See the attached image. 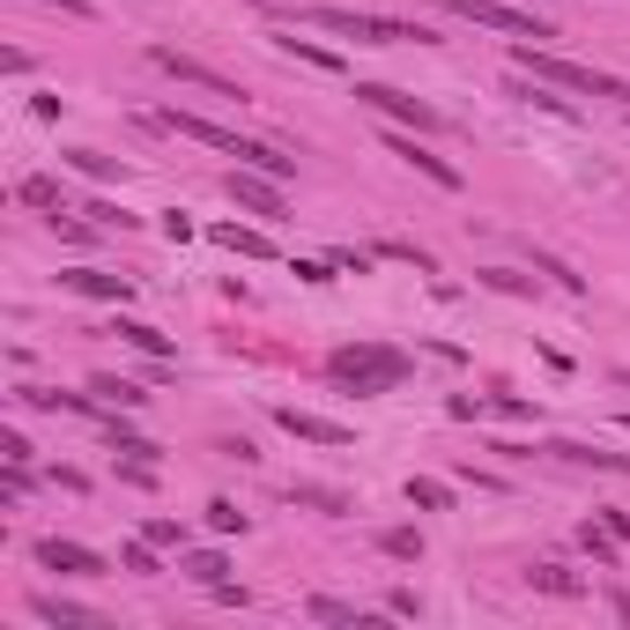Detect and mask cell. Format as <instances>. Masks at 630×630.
I'll use <instances>...</instances> for the list:
<instances>
[{
    "instance_id": "cell-30",
    "label": "cell",
    "mask_w": 630,
    "mask_h": 630,
    "mask_svg": "<svg viewBox=\"0 0 630 630\" xmlns=\"http://www.w3.org/2000/svg\"><path fill=\"white\" fill-rule=\"evenodd\" d=\"M209 527H215V534H245V512H238L230 497H215L209 504Z\"/></svg>"
},
{
    "instance_id": "cell-1",
    "label": "cell",
    "mask_w": 630,
    "mask_h": 630,
    "mask_svg": "<svg viewBox=\"0 0 630 630\" xmlns=\"http://www.w3.org/2000/svg\"><path fill=\"white\" fill-rule=\"evenodd\" d=\"M327 378H335L341 393H401V378H408V356L401 349H386V341H341L335 356H327Z\"/></svg>"
},
{
    "instance_id": "cell-25",
    "label": "cell",
    "mask_w": 630,
    "mask_h": 630,
    "mask_svg": "<svg viewBox=\"0 0 630 630\" xmlns=\"http://www.w3.org/2000/svg\"><path fill=\"white\" fill-rule=\"evenodd\" d=\"M67 164L83 171V178H126L119 156H97V149H67Z\"/></svg>"
},
{
    "instance_id": "cell-32",
    "label": "cell",
    "mask_w": 630,
    "mask_h": 630,
    "mask_svg": "<svg viewBox=\"0 0 630 630\" xmlns=\"http://www.w3.org/2000/svg\"><path fill=\"white\" fill-rule=\"evenodd\" d=\"M482 282L504 290V297H527V290H534V282H527V275H512V267H482Z\"/></svg>"
},
{
    "instance_id": "cell-37",
    "label": "cell",
    "mask_w": 630,
    "mask_h": 630,
    "mask_svg": "<svg viewBox=\"0 0 630 630\" xmlns=\"http://www.w3.org/2000/svg\"><path fill=\"white\" fill-rule=\"evenodd\" d=\"M335 267H349V275H371V252H356V245H341V252H335Z\"/></svg>"
},
{
    "instance_id": "cell-18",
    "label": "cell",
    "mask_w": 630,
    "mask_h": 630,
    "mask_svg": "<svg viewBox=\"0 0 630 630\" xmlns=\"http://www.w3.org/2000/svg\"><path fill=\"white\" fill-rule=\"evenodd\" d=\"M304 616H312V623H371V616H364V608H349V601H335V593H312V601H304Z\"/></svg>"
},
{
    "instance_id": "cell-12",
    "label": "cell",
    "mask_w": 630,
    "mask_h": 630,
    "mask_svg": "<svg viewBox=\"0 0 630 630\" xmlns=\"http://www.w3.org/2000/svg\"><path fill=\"white\" fill-rule=\"evenodd\" d=\"M30 616H38V623H60V630H89V623H97L83 601H60V593H38V601H30Z\"/></svg>"
},
{
    "instance_id": "cell-21",
    "label": "cell",
    "mask_w": 630,
    "mask_h": 630,
    "mask_svg": "<svg viewBox=\"0 0 630 630\" xmlns=\"http://www.w3.org/2000/svg\"><path fill=\"white\" fill-rule=\"evenodd\" d=\"M408 504H416V512H445V504H453V482H430V475H408Z\"/></svg>"
},
{
    "instance_id": "cell-2",
    "label": "cell",
    "mask_w": 630,
    "mask_h": 630,
    "mask_svg": "<svg viewBox=\"0 0 630 630\" xmlns=\"http://www.w3.org/2000/svg\"><path fill=\"white\" fill-rule=\"evenodd\" d=\"M312 23L356 45H438L430 23H401V15H371V8H312Z\"/></svg>"
},
{
    "instance_id": "cell-24",
    "label": "cell",
    "mask_w": 630,
    "mask_h": 630,
    "mask_svg": "<svg viewBox=\"0 0 630 630\" xmlns=\"http://www.w3.org/2000/svg\"><path fill=\"white\" fill-rule=\"evenodd\" d=\"M223 571H230V564H223L215 549H193V556H186V579H193V587H223Z\"/></svg>"
},
{
    "instance_id": "cell-14",
    "label": "cell",
    "mask_w": 630,
    "mask_h": 630,
    "mask_svg": "<svg viewBox=\"0 0 630 630\" xmlns=\"http://www.w3.org/2000/svg\"><path fill=\"white\" fill-rule=\"evenodd\" d=\"M15 201H23V209H45V215H67V186H60V178H23V186H15Z\"/></svg>"
},
{
    "instance_id": "cell-17",
    "label": "cell",
    "mask_w": 630,
    "mask_h": 630,
    "mask_svg": "<svg viewBox=\"0 0 630 630\" xmlns=\"http://www.w3.org/2000/svg\"><path fill=\"white\" fill-rule=\"evenodd\" d=\"M527 587H534V593H556V601H579V593H587V579H571L564 564H534V571H527Z\"/></svg>"
},
{
    "instance_id": "cell-41",
    "label": "cell",
    "mask_w": 630,
    "mask_h": 630,
    "mask_svg": "<svg viewBox=\"0 0 630 630\" xmlns=\"http://www.w3.org/2000/svg\"><path fill=\"white\" fill-rule=\"evenodd\" d=\"M623 430H630V416H623Z\"/></svg>"
},
{
    "instance_id": "cell-15",
    "label": "cell",
    "mask_w": 630,
    "mask_h": 630,
    "mask_svg": "<svg viewBox=\"0 0 630 630\" xmlns=\"http://www.w3.org/2000/svg\"><path fill=\"white\" fill-rule=\"evenodd\" d=\"M215 245L223 252H238V260H267V230H245V223H215Z\"/></svg>"
},
{
    "instance_id": "cell-6",
    "label": "cell",
    "mask_w": 630,
    "mask_h": 630,
    "mask_svg": "<svg viewBox=\"0 0 630 630\" xmlns=\"http://www.w3.org/2000/svg\"><path fill=\"white\" fill-rule=\"evenodd\" d=\"M378 149H386V156H401V164H408V171H423L430 186H445V193H461V171L445 164V156H430V149H423V134H416V126H386V134H378Z\"/></svg>"
},
{
    "instance_id": "cell-26",
    "label": "cell",
    "mask_w": 630,
    "mask_h": 630,
    "mask_svg": "<svg viewBox=\"0 0 630 630\" xmlns=\"http://www.w3.org/2000/svg\"><path fill=\"white\" fill-rule=\"evenodd\" d=\"M290 504H312V512H335V519L349 512V497H341V490H319V482H297V490H290Z\"/></svg>"
},
{
    "instance_id": "cell-40",
    "label": "cell",
    "mask_w": 630,
    "mask_h": 630,
    "mask_svg": "<svg viewBox=\"0 0 630 630\" xmlns=\"http://www.w3.org/2000/svg\"><path fill=\"white\" fill-rule=\"evenodd\" d=\"M60 8H75V15H89V0H60Z\"/></svg>"
},
{
    "instance_id": "cell-27",
    "label": "cell",
    "mask_w": 630,
    "mask_h": 630,
    "mask_svg": "<svg viewBox=\"0 0 630 630\" xmlns=\"http://www.w3.org/2000/svg\"><path fill=\"white\" fill-rule=\"evenodd\" d=\"M378 549L408 564V556H423V534H416V527H386V534H378Z\"/></svg>"
},
{
    "instance_id": "cell-7",
    "label": "cell",
    "mask_w": 630,
    "mask_h": 630,
    "mask_svg": "<svg viewBox=\"0 0 630 630\" xmlns=\"http://www.w3.org/2000/svg\"><path fill=\"white\" fill-rule=\"evenodd\" d=\"M149 67H164V75H178V83L209 89V97H245V89L230 83L223 67H209V60H193V52H178V45H149Z\"/></svg>"
},
{
    "instance_id": "cell-23",
    "label": "cell",
    "mask_w": 630,
    "mask_h": 630,
    "mask_svg": "<svg viewBox=\"0 0 630 630\" xmlns=\"http://www.w3.org/2000/svg\"><path fill=\"white\" fill-rule=\"evenodd\" d=\"M579 542H587V556L601 564V571H616V534H608L601 519H587V527H579Z\"/></svg>"
},
{
    "instance_id": "cell-34",
    "label": "cell",
    "mask_w": 630,
    "mask_h": 630,
    "mask_svg": "<svg viewBox=\"0 0 630 630\" xmlns=\"http://www.w3.org/2000/svg\"><path fill=\"white\" fill-rule=\"evenodd\" d=\"M512 97H519V104H542V112H564V97H549L542 83H519V89H512Z\"/></svg>"
},
{
    "instance_id": "cell-8",
    "label": "cell",
    "mask_w": 630,
    "mask_h": 630,
    "mask_svg": "<svg viewBox=\"0 0 630 630\" xmlns=\"http://www.w3.org/2000/svg\"><path fill=\"white\" fill-rule=\"evenodd\" d=\"M223 186H230V201H238L245 215H282V178H267V171L238 164L230 178H223Z\"/></svg>"
},
{
    "instance_id": "cell-22",
    "label": "cell",
    "mask_w": 630,
    "mask_h": 630,
    "mask_svg": "<svg viewBox=\"0 0 630 630\" xmlns=\"http://www.w3.org/2000/svg\"><path fill=\"white\" fill-rule=\"evenodd\" d=\"M119 571H134V579H156V571H164V564H156V542H149V534H141V542H126V549H119Z\"/></svg>"
},
{
    "instance_id": "cell-28",
    "label": "cell",
    "mask_w": 630,
    "mask_h": 630,
    "mask_svg": "<svg viewBox=\"0 0 630 630\" xmlns=\"http://www.w3.org/2000/svg\"><path fill=\"white\" fill-rule=\"evenodd\" d=\"M534 267H542V275L556 282V290H571V297L587 290V275H579V267H564V260H549V252H534Z\"/></svg>"
},
{
    "instance_id": "cell-3",
    "label": "cell",
    "mask_w": 630,
    "mask_h": 630,
    "mask_svg": "<svg viewBox=\"0 0 630 630\" xmlns=\"http://www.w3.org/2000/svg\"><path fill=\"white\" fill-rule=\"evenodd\" d=\"M423 8H445V15H461L475 30H497V38H519V45L556 38L542 15H527V8H512V0H423Z\"/></svg>"
},
{
    "instance_id": "cell-36",
    "label": "cell",
    "mask_w": 630,
    "mask_h": 630,
    "mask_svg": "<svg viewBox=\"0 0 630 630\" xmlns=\"http://www.w3.org/2000/svg\"><path fill=\"white\" fill-rule=\"evenodd\" d=\"M297 282H335V260H297Z\"/></svg>"
},
{
    "instance_id": "cell-31",
    "label": "cell",
    "mask_w": 630,
    "mask_h": 630,
    "mask_svg": "<svg viewBox=\"0 0 630 630\" xmlns=\"http://www.w3.org/2000/svg\"><path fill=\"white\" fill-rule=\"evenodd\" d=\"M141 534H149L156 549H178V556H186V527H178V519H149Z\"/></svg>"
},
{
    "instance_id": "cell-38",
    "label": "cell",
    "mask_w": 630,
    "mask_h": 630,
    "mask_svg": "<svg viewBox=\"0 0 630 630\" xmlns=\"http://www.w3.org/2000/svg\"><path fill=\"white\" fill-rule=\"evenodd\" d=\"M593 519H601V527H608V534L630 549V512H593Z\"/></svg>"
},
{
    "instance_id": "cell-35",
    "label": "cell",
    "mask_w": 630,
    "mask_h": 630,
    "mask_svg": "<svg viewBox=\"0 0 630 630\" xmlns=\"http://www.w3.org/2000/svg\"><path fill=\"white\" fill-rule=\"evenodd\" d=\"M0 461H23V467H30V438H23V430H0Z\"/></svg>"
},
{
    "instance_id": "cell-11",
    "label": "cell",
    "mask_w": 630,
    "mask_h": 630,
    "mask_svg": "<svg viewBox=\"0 0 630 630\" xmlns=\"http://www.w3.org/2000/svg\"><path fill=\"white\" fill-rule=\"evenodd\" d=\"M542 453H556L571 467H601V475H630V453H601V445H579V438H549Z\"/></svg>"
},
{
    "instance_id": "cell-29",
    "label": "cell",
    "mask_w": 630,
    "mask_h": 630,
    "mask_svg": "<svg viewBox=\"0 0 630 630\" xmlns=\"http://www.w3.org/2000/svg\"><path fill=\"white\" fill-rule=\"evenodd\" d=\"M378 252H386V260H408L416 275H438V260H430L423 245H408V238H393V245H378Z\"/></svg>"
},
{
    "instance_id": "cell-9",
    "label": "cell",
    "mask_w": 630,
    "mask_h": 630,
    "mask_svg": "<svg viewBox=\"0 0 630 630\" xmlns=\"http://www.w3.org/2000/svg\"><path fill=\"white\" fill-rule=\"evenodd\" d=\"M30 556H38L45 571H60V579H97V571H104V556H97V549H83V542H60V534H45V542L30 549Z\"/></svg>"
},
{
    "instance_id": "cell-20",
    "label": "cell",
    "mask_w": 630,
    "mask_h": 630,
    "mask_svg": "<svg viewBox=\"0 0 630 630\" xmlns=\"http://www.w3.org/2000/svg\"><path fill=\"white\" fill-rule=\"evenodd\" d=\"M89 393H104L112 408H141V401H149V393H141L134 378H112V371H97V378H89Z\"/></svg>"
},
{
    "instance_id": "cell-39",
    "label": "cell",
    "mask_w": 630,
    "mask_h": 630,
    "mask_svg": "<svg viewBox=\"0 0 630 630\" xmlns=\"http://www.w3.org/2000/svg\"><path fill=\"white\" fill-rule=\"evenodd\" d=\"M608 601H616V616H623V623H630V593H608Z\"/></svg>"
},
{
    "instance_id": "cell-5",
    "label": "cell",
    "mask_w": 630,
    "mask_h": 630,
    "mask_svg": "<svg viewBox=\"0 0 630 630\" xmlns=\"http://www.w3.org/2000/svg\"><path fill=\"white\" fill-rule=\"evenodd\" d=\"M356 104H371L378 119H393V126H416V134H445V112H438V104H423V97H408V89L356 83Z\"/></svg>"
},
{
    "instance_id": "cell-10",
    "label": "cell",
    "mask_w": 630,
    "mask_h": 630,
    "mask_svg": "<svg viewBox=\"0 0 630 630\" xmlns=\"http://www.w3.org/2000/svg\"><path fill=\"white\" fill-rule=\"evenodd\" d=\"M275 423H282V430H290V438H304V445H349V423H335V416H312V408H290V401H282V408H275Z\"/></svg>"
},
{
    "instance_id": "cell-13",
    "label": "cell",
    "mask_w": 630,
    "mask_h": 630,
    "mask_svg": "<svg viewBox=\"0 0 630 630\" xmlns=\"http://www.w3.org/2000/svg\"><path fill=\"white\" fill-rule=\"evenodd\" d=\"M112 335H119V341H134L141 356H164V364H178V349H171V335H156L149 319H112Z\"/></svg>"
},
{
    "instance_id": "cell-4",
    "label": "cell",
    "mask_w": 630,
    "mask_h": 630,
    "mask_svg": "<svg viewBox=\"0 0 630 630\" xmlns=\"http://www.w3.org/2000/svg\"><path fill=\"white\" fill-rule=\"evenodd\" d=\"M512 60L534 75V83H556V89H587V97H623L630 104V83H616V75H601V67H579V60H556V52H542V45H512Z\"/></svg>"
},
{
    "instance_id": "cell-16",
    "label": "cell",
    "mask_w": 630,
    "mask_h": 630,
    "mask_svg": "<svg viewBox=\"0 0 630 630\" xmlns=\"http://www.w3.org/2000/svg\"><path fill=\"white\" fill-rule=\"evenodd\" d=\"M67 290H83V297H112V304H126V290H134V282H126V275H104V267H75V275H67Z\"/></svg>"
},
{
    "instance_id": "cell-33",
    "label": "cell",
    "mask_w": 630,
    "mask_h": 630,
    "mask_svg": "<svg viewBox=\"0 0 630 630\" xmlns=\"http://www.w3.org/2000/svg\"><path fill=\"white\" fill-rule=\"evenodd\" d=\"M445 408H453V423H475V416H490V401H482V393H453Z\"/></svg>"
},
{
    "instance_id": "cell-19",
    "label": "cell",
    "mask_w": 630,
    "mask_h": 630,
    "mask_svg": "<svg viewBox=\"0 0 630 630\" xmlns=\"http://www.w3.org/2000/svg\"><path fill=\"white\" fill-rule=\"evenodd\" d=\"M275 52H290V60H304V67H319V75H341V60L327 52V45H312V38H275Z\"/></svg>"
}]
</instances>
